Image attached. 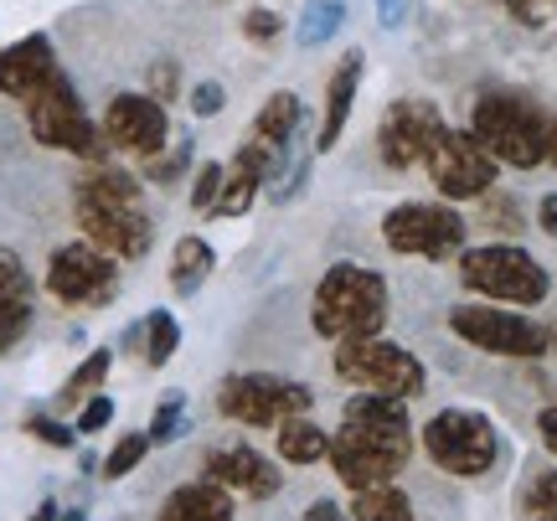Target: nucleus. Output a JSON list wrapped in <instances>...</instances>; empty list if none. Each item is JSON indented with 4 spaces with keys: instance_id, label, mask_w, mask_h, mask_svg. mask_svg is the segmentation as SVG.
<instances>
[{
    "instance_id": "obj_30",
    "label": "nucleus",
    "mask_w": 557,
    "mask_h": 521,
    "mask_svg": "<svg viewBox=\"0 0 557 521\" xmlns=\"http://www.w3.org/2000/svg\"><path fill=\"white\" fill-rule=\"evenodd\" d=\"M145 455H150V434H124V439L109 449V460H103L99 475H103V481H120V475H129Z\"/></svg>"
},
{
    "instance_id": "obj_9",
    "label": "nucleus",
    "mask_w": 557,
    "mask_h": 521,
    "mask_svg": "<svg viewBox=\"0 0 557 521\" xmlns=\"http://www.w3.org/2000/svg\"><path fill=\"white\" fill-rule=\"evenodd\" d=\"M449 331H455L459 342L491 351V357L532 361L553 346V336H547L537 321H527L517 310H500V305H455V310H449Z\"/></svg>"
},
{
    "instance_id": "obj_45",
    "label": "nucleus",
    "mask_w": 557,
    "mask_h": 521,
    "mask_svg": "<svg viewBox=\"0 0 557 521\" xmlns=\"http://www.w3.org/2000/svg\"><path fill=\"white\" fill-rule=\"evenodd\" d=\"M547 161H553V165H557V120H553V124H547Z\"/></svg>"
},
{
    "instance_id": "obj_17",
    "label": "nucleus",
    "mask_w": 557,
    "mask_h": 521,
    "mask_svg": "<svg viewBox=\"0 0 557 521\" xmlns=\"http://www.w3.org/2000/svg\"><path fill=\"white\" fill-rule=\"evenodd\" d=\"M207 481H218L222 491H238V496H253V501H269V496H278L284 475L274 470V460H263L259 449L227 444V449L207 455Z\"/></svg>"
},
{
    "instance_id": "obj_27",
    "label": "nucleus",
    "mask_w": 557,
    "mask_h": 521,
    "mask_svg": "<svg viewBox=\"0 0 557 521\" xmlns=\"http://www.w3.org/2000/svg\"><path fill=\"white\" fill-rule=\"evenodd\" d=\"M109 367H114V351L109 346H99V351H88V357L78 361V372L62 382V402H78V398H94L103 387V377H109Z\"/></svg>"
},
{
    "instance_id": "obj_34",
    "label": "nucleus",
    "mask_w": 557,
    "mask_h": 521,
    "mask_svg": "<svg viewBox=\"0 0 557 521\" xmlns=\"http://www.w3.org/2000/svg\"><path fill=\"white\" fill-rule=\"evenodd\" d=\"M109 419H114V398H103V393H94V398L83 402V413H78V434H99V429H109Z\"/></svg>"
},
{
    "instance_id": "obj_11",
    "label": "nucleus",
    "mask_w": 557,
    "mask_h": 521,
    "mask_svg": "<svg viewBox=\"0 0 557 521\" xmlns=\"http://www.w3.org/2000/svg\"><path fill=\"white\" fill-rule=\"evenodd\" d=\"M423 165H429L434 186L449 201H475V197H485L491 181H496V156H491L470 129H438L434 145H429V156H423Z\"/></svg>"
},
{
    "instance_id": "obj_46",
    "label": "nucleus",
    "mask_w": 557,
    "mask_h": 521,
    "mask_svg": "<svg viewBox=\"0 0 557 521\" xmlns=\"http://www.w3.org/2000/svg\"><path fill=\"white\" fill-rule=\"evenodd\" d=\"M58 521H88V511H83V506H67V511H62Z\"/></svg>"
},
{
    "instance_id": "obj_15",
    "label": "nucleus",
    "mask_w": 557,
    "mask_h": 521,
    "mask_svg": "<svg viewBox=\"0 0 557 521\" xmlns=\"http://www.w3.org/2000/svg\"><path fill=\"white\" fill-rule=\"evenodd\" d=\"M438 129H444V120H438V109L429 99H398L382 114V129H377L382 165H393V171L418 165L429 156V145H434Z\"/></svg>"
},
{
    "instance_id": "obj_13",
    "label": "nucleus",
    "mask_w": 557,
    "mask_h": 521,
    "mask_svg": "<svg viewBox=\"0 0 557 521\" xmlns=\"http://www.w3.org/2000/svg\"><path fill=\"white\" fill-rule=\"evenodd\" d=\"M47 289L62 305H109L120 289V263L94 243H67L47 263Z\"/></svg>"
},
{
    "instance_id": "obj_25",
    "label": "nucleus",
    "mask_w": 557,
    "mask_h": 521,
    "mask_svg": "<svg viewBox=\"0 0 557 521\" xmlns=\"http://www.w3.org/2000/svg\"><path fill=\"white\" fill-rule=\"evenodd\" d=\"M212 263H218V253H212V243L207 238H181L176 243V263H171V284H176V295H197L201 280L212 274Z\"/></svg>"
},
{
    "instance_id": "obj_41",
    "label": "nucleus",
    "mask_w": 557,
    "mask_h": 521,
    "mask_svg": "<svg viewBox=\"0 0 557 521\" xmlns=\"http://www.w3.org/2000/svg\"><path fill=\"white\" fill-rule=\"evenodd\" d=\"M377 16H382V26L393 32V26H403V16H408V0H377Z\"/></svg>"
},
{
    "instance_id": "obj_37",
    "label": "nucleus",
    "mask_w": 557,
    "mask_h": 521,
    "mask_svg": "<svg viewBox=\"0 0 557 521\" xmlns=\"http://www.w3.org/2000/svg\"><path fill=\"white\" fill-rule=\"evenodd\" d=\"M243 37L248 41H278V16L269 5H253L248 16H243Z\"/></svg>"
},
{
    "instance_id": "obj_2",
    "label": "nucleus",
    "mask_w": 557,
    "mask_h": 521,
    "mask_svg": "<svg viewBox=\"0 0 557 521\" xmlns=\"http://www.w3.org/2000/svg\"><path fill=\"white\" fill-rule=\"evenodd\" d=\"M310 321L325 342H367L377 336L387 321V284L382 274L361 269V263H336L325 269V280L315 289Z\"/></svg>"
},
{
    "instance_id": "obj_19",
    "label": "nucleus",
    "mask_w": 557,
    "mask_h": 521,
    "mask_svg": "<svg viewBox=\"0 0 557 521\" xmlns=\"http://www.w3.org/2000/svg\"><path fill=\"white\" fill-rule=\"evenodd\" d=\"M269 165H274V150H263L259 140H248L238 150V161L227 165V176H222V191H218V218H243L253 197H259V186L269 181Z\"/></svg>"
},
{
    "instance_id": "obj_35",
    "label": "nucleus",
    "mask_w": 557,
    "mask_h": 521,
    "mask_svg": "<svg viewBox=\"0 0 557 521\" xmlns=\"http://www.w3.org/2000/svg\"><path fill=\"white\" fill-rule=\"evenodd\" d=\"M191 114H197V120H212V114H222V103H227V94H222V83H197V88H191Z\"/></svg>"
},
{
    "instance_id": "obj_36",
    "label": "nucleus",
    "mask_w": 557,
    "mask_h": 521,
    "mask_svg": "<svg viewBox=\"0 0 557 521\" xmlns=\"http://www.w3.org/2000/svg\"><path fill=\"white\" fill-rule=\"evenodd\" d=\"M26 434H37L41 444H52V449H73V434L78 429H67V423H58V419H26Z\"/></svg>"
},
{
    "instance_id": "obj_42",
    "label": "nucleus",
    "mask_w": 557,
    "mask_h": 521,
    "mask_svg": "<svg viewBox=\"0 0 557 521\" xmlns=\"http://www.w3.org/2000/svg\"><path fill=\"white\" fill-rule=\"evenodd\" d=\"M537 429H542V444L557 455V408H542V419H537Z\"/></svg>"
},
{
    "instance_id": "obj_29",
    "label": "nucleus",
    "mask_w": 557,
    "mask_h": 521,
    "mask_svg": "<svg viewBox=\"0 0 557 521\" xmlns=\"http://www.w3.org/2000/svg\"><path fill=\"white\" fill-rule=\"evenodd\" d=\"M176 346H181V325L171 310H156L150 321H145V361L150 367H165V361L176 357Z\"/></svg>"
},
{
    "instance_id": "obj_8",
    "label": "nucleus",
    "mask_w": 557,
    "mask_h": 521,
    "mask_svg": "<svg viewBox=\"0 0 557 521\" xmlns=\"http://www.w3.org/2000/svg\"><path fill=\"white\" fill-rule=\"evenodd\" d=\"M218 408L227 419L248 423V429H278L289 419H305L315 408V393L305 382L289 377H269V372H243V377H227L218 393Z\"/></svg>"
},
{
    "instance_id": "obj_5",
    "label": "nucleus",
    "mask_w": 557,
    "mask_h": 521,
    "mask_svg": "<svg viewBox=\"0 0 557 521\" xmlns=\"http://www.w3.org/2000/svg\"><path fill=\"white\" fill-rule=\"evenodd\" d=\"M413 455V434L408 429H367V423H346L325 460L336 464V475L351 491H372V485H393L403 464Z\"/></svg>"
},
{
    "instance_id": "obj_6",
    "label": "nucleus",
    "mask_w": 557,
    "mask_h": 521,
    "mask_svg": "<svg viewBox=\"0 0 557 521\" xmlns=\"http://www.w3.org/2000/svg\"><path fill=\"white\" fill-rule=\"evenodd\" d=\"M459 280H465V289L500 305H537L547 295V269L527 248H511V243L470 248L459 259Z\"/></svg>"
},
{
    "instance_id": "obj_40",
    "label": "nucleus",
    "mask_w": 557,
    "mask_h": 521,
    "mask_svg": "<svg viewBox=\"0 0 557 521\" xmlns=\"http://www.w3.org/2000/svg\"><path fill=\"white\" fill-rule=\"evenodd\" d=\"M299 521H346V511H341L336 501H310Z\"/></svg>"
},
{
    "instance_id": "obj_28",
    "label": "nucleus",
    "mask_w": 557,
    "mask_h": 521,
    "mask_svg": "<svg viewBox=\"0 0 557 521\" xmlns=\"http://www.w3.org/2000/svg\"><path fill=\"white\" fill-rule=\"evenodd\" d=\"M341 21H346V5H341V0H315V5L299 16V47H320V41H331L341 32Z\"/></svg>"
},
{
    "instance_id": "obj_21",
    "label": "nucleus",
    "mask_w": 557,
    "mask_h": 521,
    "mask_svg": "<svg viewBox=\"0 0 557 521\" xmlns=\"http://www.w3.org/2000/svg\"><path fill=\"white\" fill-rule=\"evenodd\" d=\"M160 521H233V491H222L218 481L176 485L160 506Z\"/></svg>"
},
{
    "instance_id": "obj_26",
    "label": "nucleus",
    "mask_w": 557,
    "mask_h": 521,
    "mask_svg": "<svg viewBox=\"0 0 557 521\" xmlns=\"http://www.w3.org/2000/svg\"><path fill=\"white\" fill-rule=\"evenodd\" d=\"M351 521H418L413 501L393 491V485H372V491H357L351 501Z\"/></svg>"
},
{
    "instance_id": "obj_1",
    "label": "nucleus",
    "mask_w": 557,
    "mask_h": 521,
    "mask_svg": "<svg viewBox=\"0 0 557 521\" xmlns=\"http://www.w3.org/2000/svg\"><path fill=\"white\" fill-rule=\"evenodd\" d=\"M73 207H78L83 243L103 248L109 259H145V253H150L156 222L145 212V197H139L135 176L109 171V165H94V171L73 186Z\"/></svg>"
},
{
    "instance_id": "obj_24",
    "label": "nucleus",
    "mask_w": 557,
    "mask_h": 521,
    "mask_svg": "<svg viewBox=\"0 0 557 521\" xmlns=\"http://www.w3.org/2000/svg\"><path fill=\"white\" fill-rule=\"evenodd\" d=\"M346 423H367V429H408V398L393 393H357L346 402Z\"/></svg>"
},
{
    "instance_id": "obj_32",
    "label": "nucleus",
    "mask_w": 557,
    "mask_h": 521,
    "mask_svg": "<svg viewBox=\"0 0 557 521\" xmlns=\"http://www.w3.org/2000/svg\"><path fill=\"white\" fill-rule=\"evenodd\" d=\"M527 517L532 521H557V470H542L537 481L527 485Z\"/></svg>"
},
{
    "instance_id": "obj_44",
    "label": "nucleus",
    "mask_w": 557,
    "mask_h": 521,
    "mask_svg": "<svg viewBox=\"0 0 557 521\" xmlns=\"http://www.w3.org/2000/svg\"><path fill=\"white\" fill-rule=\"evenodd\" d=\"M58 517H62V506H58V501H41L37 511H32V521H58Z\"/></svg>"
},
{
    "instance_id": "obj_12",
    "label": "nucleus",
    "mask_w": 557,
    "mask_h": 521,
    "mask_svg": "<svg viewBox=\"0 0 557 521\" xmlns=\"http://www.w3.org/2000/svg\"><path fill=\"white\" fill-rule=\"evenodd\" d=\"M382 238L393 253H418V259H455L465 248V222L459 212L438 207V201H403L387 212Z\"/></svg>"
},
{
    "instance_id": "obj_33",
    "label": "nucleus",
    "mask_w": 557,
    "mask_h": 521,
    "mask_svg": "<svg viewBox=\"0 0 557 521\" xmlns=\"http://www.w3.org/2000/svg\"><path fill=\"white\" fill-rule=\"evenodd\" d=\"M222 176H227V165H222V161L197 165V181H191V207H197V212H212V207H218Z\"/></svg>"
},
{
    "instance_id": "obj_22",
    "label": "nucleus",
    "mask_w": 557,
    "mask_h": 521,
    "mask_svg": "<svg viewBox=\"0 0 557 521\" xmlns=\"http://www.w3.org/2000/svg\"><path fill=\"white\" fill-rule=\"evenodd\" d=\"M299 124H305V109H299L295 94H274L259 109V120H253V140L278 156V150H289L299 140Z\"/></svg>"
},
{
    "instance_id": "obj_18",
    "label": "nucleus",
    "mask_w": 557,
    "mask_h": 521,
    "mask_svg": "<svg viewBox=\"0 0 557 521\" xmlns=\"http://www.w3.org/2000/svg\"><path fill=\"white\" fill-rule=\"evenodd\" d=\"M32 305H37V289L26 263L11 248H0V351H11L32 331Z\"/></svg>"
},
{
    "instance_id": "obj_39",
    "label": "nucleus",
    "mask_w": 557,
    "mask_h": 521,
    "mask_svg": "<svg viewBox=\"0 0 557 521\" xmlns=\"http://www.w3.org/2000/svg\"><path fill=\"white\" fill-rule=\"evenodd\" d=\"M150 88H156V99H171L176 94V62H156L150 67Z\"/></svg>"
},
{
    "instance_id": "obj_14",
    "label": "nucleus",
    "mask_w": 557,
    "mask_h": 521,
    "mask_svg": "<svg viewBox=\"0 0 557 521\" xmlns=\"http://www.w3.org/2000/svg\"><path fill=\"white\" fill-rule=\"evenodd\" d=\"M103 140L124 150V156H139V161H156L165 140H171V120H165V103L150 99V94H120L109 99V114H103Z\"/></svg>"
},
{
    "instance_id": "obj_10",
    "label": "nucleus",
    "mask_w": 557,
    "mask_h": 521,
    "mask_svg": "<svg viewBox=\"0 0 557 521\" xmlns=\"http://www.w3.org/2000/svg\"><path fill=\"white\" fill-rule=\"evenodd\" d=\"M336 372L357 382L367 393H393V398H413L423 393V361L403 346L367 336V342H341L336 346Z\"/></svg>"
},
{
    "instance_id": "obj_23",
    "label": "nucleus",
    "mask_w": 557,
    "mask_h": 521,
    "mask_svg": "<svg viewBox=\"0 0 557 521\" xmlns=\"http://www.w3.org/2000/svg\"><path fill=\"white\" fill-rule=\"evenodd\" d=\"M274 434H278V460H289V464H320L325 455H331V434L310 419L278 423Z\"/></svg>"
},
{
    "instance_id": "obj_47",
    "label": "nucleus",
    "mask_w": 557,
    "mask_h": 521,
    "mask_svg": "<svg viewBox=\"0 0 557 521\" xmlns=\"http://www.w3.org/2000/svg\"><path fill=\"white\" fill-rule=\"evenodd\" d=\"M553 351H557V331H553Z\"/></svg>"
},
{
    "instance_id": "obj_16",
    "label": "nucleus",
    "mask_w": 557,
    "mask_h": 521,
    "mask_svg": "<svg viewBox=\"0 0 557 521\" xmlns=\"http://www.w3.org/2000/svg\"><path fill=\"white\" fill-rule=\"evenodd\" d=\"M58 73L62 67H58V58H52V41L41 37V32L11 41V47L0 52V94H5V99L32 103Z\"/></svg>"
},
{
    "instance_id": "obj_38",
    "label": "nucleus",
    "mask_w": 557,
    "mask_h": 521,
    "mask_svg": "<svg viewBox=\"0 0 557 521\" xmlns=\"http://www.w3.org/2000/svg\"><path fill=\"white\" fill-rule=\"evenodd\" d=\"M506 5H511V16H517L521 26H542L557 0H506Z\"/></svg>"
},
{
    "instance_id": "obj_4",
    "label": "nucleus",
    "mask_w": 557,
    "mask_h": 521,
    "mask_svg": "<svg viewBox=\"0 0 557 521\" xmlns=\"http://www.w3.org/2000/svg\"><path fill=\"white\" fill-rule=\"evenodd\" d=\"M26 120H32V135L47 150H67V156H83V161H94V165L109 156V140L94 129V120H88V109H83L78 88H73L67 73H58L37 99L26 103Z\"/></svg>"
},
{
    "instance_id": "obj_31",
    "label": "nucleus",
    "mask_w": 557,
    "mask_h": 521,
    "mask_svg": "<svg viewBox=\"0 0 557 521\" xmlns=\"http://www.w3.org/2000/svg\"><path fill=\"white\" fill-rule=\"evenodd\" d=\"M181 429H186V398L181 393H171V398L156 408V419H150V444H171V439H181Z\"/></svg>"
},
{
    "instance_id": "obj_20",
    "label": "nucleus",
    "mask_w": 557,
    "mask_h": 521,
    "mask_svg": "<svg viewBox=\"0 0 557 521\" xmlns=\"http://www.w3.org/2000/svg\"><path fill=\"white\" fill-rule=\"evenodd\" d=\"M361 88V52H346L336 62V73L325 83V120H320V135H315V150H336L341 129L351 120V99Z\"/></svg>"
},
{
    "instance_id": "obj_3",
    "label": "nucleus",
    "mask_w": 557,
    "mask_h": 521,
    "mask_svg": "<svg viewBox=\"0 0 557 521\" xmlns=\"http://www.w3.org/2000/svg\"><path fill=\"white\" fill-rule=\"evenodd\" d=\"M470 135L496 156V165L527 171V165L547 161V120H542L537 103L521 99V94H485L470 114Z\"/></svg>"
},
{
    "instance_id": "obj_43",
    "label": "nucleus",
    "mask_w": 557,
    "mask_h": 521,
    "mask_svg": "<svg viewBox=\"0 0 557 521\" xmlns=\"http://www.w3.org/2000/svg\"><path fill=\"white\" fill-rule=\"evenodd\" d=\"M537 222H542V233H553V238H557V191H553V197H542Z\"/></svg>"
},
{
    "instance_id": "obj_7",
    "label": "nucleus",
    "mask_w": 557,
    "mask_h": 521,
    "mask_svg": "<svg viewBox=\"0 0 557 521\" xmlns=\"http://www.w3.org/2000/svg\"><path fill=\"white\" fill-rule=\"evenodd\" d=\"M423 449L438 470H449L459 481L485 475L496 464V423L475 408H444L423 423Z\"/></svg>"
}]
</instances>
